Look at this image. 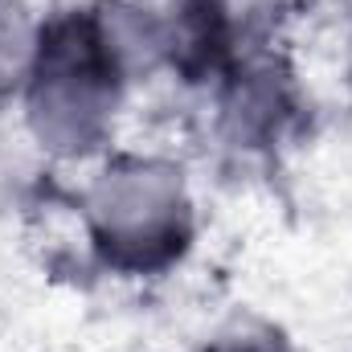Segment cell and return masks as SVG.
I'll return each mask as SVG.
<instances>
[{"label": "cell", "instance_id": "1", "mask_svg": "<svg viewBox=\"0 0 352 352\" xmlns=\"http://www.w3.org/2000/svg\"><path fill=\"white\" fill-rule=\"evenodd\" d=\"M115 66L107 41L90 21H58L41 33L33 54V123L37 135L62 152H87L107 127L115 102Z\"/></svg>", "mask_w": 352, "mask_h": 352}, {"label": "cell", "instance_id": "2", "mask_svg": "<svg viewBox=\"0 0 352 352\" xmlns=\"http://www.w3.org/2000/svg\"><path fill=\"white\" fill-rule=\"evenodd\" d=\"M90 221L115 266L148 270L176 258L188 238V201L180 173L164 164L123 160L90 192Z\"/></svg>", "mask_w": 352, "mask_h": 352}, {"label": "cell", "instance_id": "3", "mask_svg": "<svg viewBox=\"0 0 352 352\" xmlns=\"http://www.w3.org/2000/svg\"><path fill=\"white\" fill-rule=\"evenodd\" d=\"M209 352H287V344H283L270 328H258V332H238V336H226V340H217Z\"/></svg>", "mask_w": 352, "mask_h": 352}]
</instances>
